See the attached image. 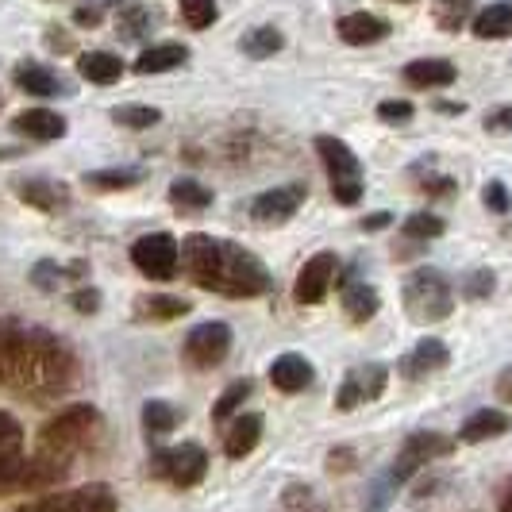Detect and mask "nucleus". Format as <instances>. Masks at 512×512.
<instances>
[{
    "label": "nucleus",
    "mask_w": 512,
    "mask_h": 512,
    "mask_svg": "<svg viewBox=\"0 0 512 512\" xmlns=\"http://www.w3.org/2000/svg\"><path fill=\"white\" fill-rule=\"evenodd\" d=\"M70 355L54 335L39 328L0 332V382L16 385L24 393H62L70 382Z\"/></svg>",
    "instance_id": "1"
},
{
    "label": "nucleus",
    "mask_w": 512,
    "mask_h": 512,
    "mask_svg": "<svg viewBox=\"0 0 512 512\" xmlns=\"http://www.w3.org/2000/svg\"><path fill=\"white\" fill-rule=\"evenodd\" d=\"M266 289H270L266 266H262L251 251H243L239 243H220V270H216L212 293H224V297H255V293H266Z\"/></svg>",
    "instance_id": "2"
},
{
    "label": "nucleus",
    "mask_w": 512,
    "mask_h": 512,
    "mask_svg": "<svg viewBox=\"0 0 512 512\" xmlns=\"http://www.w3.org/2000/svg\"><path fill=\"white\" fill-rule=\"evenodd\" d=\"M316 151L328 166V178H332V193L339 205H359L362 201V166L359 158L351 154V147L343 139L332 135H320L316 139Z\"/></svg>",
    "instance_id": "3"
},
{
    "label": "nucleus",
    "mask_w": 512,
    "mask_h": 512,
    "mask_svg": "<svg viewBox=\"0 0 512 512\" xmlns=\"http://www.w3.org/2000/svg\"><path fill=\"white\" fill-rule=\"evenodd\" d=\"M405 308H409L416 320H443L451 316L455 297H451V282L439 274V270H416L409 282H405Z\"/></svg>",
    "instance_id": "4"
},
{
    "label": "nucleus",
    "mask_w": 512,
    "mask_h": 512,
    "mask_svg": "<svg viewBox=\"0 0 512 512\" xmlns=\"http://www.w3.org/2000/svg\"><path fill=\"white\" fill-rule=\"evenodd\" d=\"M131 262L139 266V274H147L154 282H170L178 274L181 262V247L170 231H154V235H143L135 247H131Z\"/></svg>",
    "instance_id": "5"
},
{
    "label": "nucleus",
    "mask_w": 512,
    "mask_h": 512,
    "mask_svg": "<svg viewBox=\"0 0 512 512\" xmlns=\"http://www.w3.org/2000/svg\"><path fill=\"white\" fill-rule=\"evenodd\" d=\"M443 455H451V439L439 436V432H416V436L405 439V447H401V455H397L385 482L389 486H405L420 466H428L432 459H443Z\"/></svg>",
    "instance_id": "6"
},
{
    "label": "nucleus",
    "mask_w": 512,
    "mask_h": 512,
    "mask_svg": "<svg viewBox=\"0 0 512 512\" xmlns=\"http://www.w3.org/2000/svg\"><path fill=\"white\" fill-rule=\"evenodd\" d=\"M27 459L24 428L16 424V416L0 412V493L27 486Z\"/></svg>",
    "instance_id": "7"
},
{
    "label": "nucleus",
    "mask_w": 512,
    "mask_h": 512,
    "mask_svg": "<svg viewBox=\"0 0 512 512\" xmlns=\"http://www.w3.org/2000/svg\"><path fill=\"white\" fill-rule=\"evenodd\" d=\"M16 512H116V497L104 486H81L66 493H51L43 501L20 505Z\"/></svg>",
    "instance_id": "8"
},
{
    "label": "nucleus",
    "mask_w": 512,
    "mask_h": 512,
    "mask_svg": "<svg viewBox=\"0 0 512 512\" xmlns=\"http://www.w3.org/2000/svg\"><path fill=\"white\" fill-rule=\"evenodd\" d=\"M154 470H158L162 478H170L174 486H197L208 470V455H205V447H201V443L166 447V451H158Z\"/></svg>",
    "instance_id": "9"
},
{
    "label": "nucleus",
    "mask_w": 512,
    "mask_h": 512,
    "mask_svg": "<svg viewBox=\"0 0 512 512\" xmlns=\"http://www.w3.org/2000/svg\"><path fill=\"white\" fill-rule=\"evenodd\" d=\"M231 351V328L228 324H220V320H208V324H197L193 332L185 335V359L193 362V366H216V362H224Z\"/></svg>",
    "instance_id": "10"
},
{
    "label": "nucleus",
    "mask_w": 512,
    "mask_h": 512,
    "mask_svg": "<svg viewBox=\"0 0 512 512\" xmlns=\"http://www.w3.org/2000/svg\"><path fill=\"white\" fill-rule=\"evenodd\" d=\"M181 270L201 285V289H212L216 270H220V239H212V235H189L181 243Z\"/></svg>",
    "instance_id": "11"
},
{
    "label": "nucleus",
    "mask_w": 512,
    "mask_h": 512,
    "mask_svg": "<svg viewBox=\"0 0 512 512\" xmlns=\"http://www.w3.org/2000/svg\"><path fill=\"white\" fill-rule=\"evenodd\" d=\"M335 270H339V262H335L332 251H320V255H312L305 266H301V274H297L293 297H297L301 305H320V301L328 297V289H332Z\"/></svg>",
    "instance_id": "12"
},
{
    "label": "nucleus",
    "mask_w": 512,
    "mask_h": 512,
    "mask_svg": "<svg viewBox=\"0 0 512 512\" xmlns=\"http://www.w3.org/2000/svg\"><path fill=\"white\" fill-rule=\"evenodd\" d=\"M301 201H305V189H301V185L270 189V193L255 197V205H251V216H255L258 224H285L289 216H297Z\"/></svg>",
    "instance_id": "13"
},
{
    "label": "nucleus",
    "mask_w": 512,
    "mask_h": 512,
    "mask_svg": "<svg viewBox=\"0 0 512 512\" xmlns=\"http://www.w3.org/2000/svg\"><path fill=\"white\" fill-rule=\"evenodd\" d=\"M12 131L27 135V139H39V143H51V139L66 135V120H62V112H51V108H27L12 120Z\"/></svg>",
    "instance_id": "14"
},
{
    "label": "nucleus",
    "mask_w": 512,
    "mask_h": 512,
    "mask_svg": "<svg viewBox=\"0 0 512 512\" xmlns=\"http://www.w3.org/2000/svg\"><path fill=\"white\" fill-rule=\"evenodd\" d=\"M385 35H389V24L374 12H351V16L339 20V39L351 43V47H370Z\"/></svg>",
    "instance_id": "15"
},
{
    "label": "nucleus",
    "mask_w": 512,
    "mask_h": 512,
    "mask_svg": "<svg viewBox=\"0 0 512 512\" xmlns=\"http://www.w3.org/2000/svg\"><path fill=\"white\" fill-rule=\"evenodd\" d=\"M270 382H274V389H282V393H301V389L312 385V362H308L305 355H293V351H289L282 359H274Z\"/></svg>",
    "instance_id": "16"
},
{
    "label": "nucleus",
    "mask_w": 512,
    "mask_h": 512,
    "mask_svg": "<svg viewBox=\"0 0 512 512\" xmlns=\"http://www.w3.org/2000/svg\"><path fill=\"white\" fill-rule=\"evenodd\" d=\"M258 439H262V416L258 412H239L235 424L228 428V436H224V451H228V459H243V455L255 451Z\"/></svg>",
    "instance_id": "17"
},
{
    "label": "nucleus",
    "mask_w": 512,
    "mask_h": 512,
    "mask_svg": "<svg viewBox=\"0 0 512 512\" xmlns=\"http://www.w3.org/2000/svg\"><path fill=\"white\" fill-rule=\"evenodd\" d=\"M447 359H451V351H447L443 339H420V343L412 347V355H405L401 370H405L409 378H424V374H432V370H443Z\"/></svg>",
    "instance_id": "18"
},
{
    "label": "nucleus",
    "mask_w": 512,
    "mask_h": 512,
    "mask_svg": "<svg viewBox=\"0 0 512 512\" xmlns=\"http://www.w3.org/2000/svg\"><path fill=\"white\" fill-rule=\"evenodd\" d=\"M405 81L412 89H443L455 81V66L447 58H416L405 66Z\"/></svg>",
    "instance_id": "19"
},
{
    "label": "nucleus",
    "mask_w": 512,
    "mask_h": 512,
    "mask_svg": "<svg viewBox=\"0 0 512 512\" xmlns=\"http://www.w3.org/2000/svg\"><path fill=\"white\" fill-rule=\"evenodd\" d=\"M77 74L93 85H116L124 77V62L108 51H89L77 58Z\"/></svg>",
    "instance_id": "20"
},
{
    "label": "nucleus",
    "mask_w": 512,
    "mask_h": 512,
    "mask_svg": "<svg viewBox=\"0 0 512 512\" xmlns=\"http://www.w3.org/2000/svg\"><path fill=\"white\" fill-rule=\"evenodd\" d=\"M16 193L24 197L27 205L43 208V212H58V208L70 205V189L66 185H58V181H20L16 185Z\"/></svg>",
    "instance_id": "21"
},
{
    "label": "nucleus",
    "mask_w": 512,
    "mask_h": 512,
    "mask_svg": "<svg viewBox=\"0 0 512 512\" xmlns=\"http://www.w3.org/2000/svg\"><path fill=\"white\" fill-rule=\"evenodd\" d=\"M470 31H474L478 39H509L512 35V0H497V4L482 8V12L474 16Z\"/></svg>",
    "instance_id": "22"
},
{
    "label": "nucleus",
    "mask_w": 512,
    "mask_h": 512,
    "mask_svg": "<svg viewBox=\"0 0 512 512\" xmlns=\"http://www.w3.org/2000/svg\"><path fill=\"white\" fill-rule=\"evenodd\" d=\"M509 428H512V420L505 416V412L482 409V412H474V416L462 424L459 439H462V443H486V439H493V436H505Z\"/></svg>",
    "instance_id": "23"
},
{
    "label": "nucleus",
    "mask_w": 512,
    "mask_h": 512,
    "mask_svg": "<svg viewBox=\"0 0 512 512\" xmlns=\"http://www.w3.org/2000/svg\"><path fill=\"white\" fill-rule=\"evenodd\" d=\"M185 58H189V51L181 43H154L135 58V70L139 74H166V70H178Z\"/></svg>",
    "instance_id": "24"
},
{
    "label": "nucleus",
    "mask_w": 512,
    "mask_h": 512,
    "mask_svg": "<svg viewBox=\"0 0 512 512\" xmlns=\"http://www.w3.org/2000/svg\"><path fill=\"white\" fill-rule=\"evenodd\" d=\"M170 205L178 208V212H205L212 205V193H208L201 181L181 178L170 185Z\"/></svg>",
    "instance_id": "25"
},
{
    "label": "nucleus",
    "mask_w": 512,
    "mask_h": 512,
    "mask_svg": "<svg viewBox=\"0 0 512 512\" xmlns=\"http://www.w3.org/2000/svg\"><path fill=\"white\" fill-rule=\"evenodd\" d=\"M16 85L24 89V93H35V97H54L62 85H58V77L47 70V66H35V62H24V66H16Z\"/></svg>",
    "instance_id": "26"
},
{
    "label": "nucleus",
    "mask_w": 512,
    "mask_h": 512,
    "mask_svg": "<svg viewBox=\"0 0 512 512\" xmlns=\"http://www.w3.org/2000/svg\"><path fill=\"white\" fill-rule=\"evenodd\" d=\"M343 308H347V316H351V320L366 324V320L378 312V289H374V285H347V293H343Z\"/></svg>",
    "instance_id": "27"
},
{
    "label": "nucleus",
    "mask_w": 512,
    "mask_h": 512,
    "mask_svg": "<svg viewBox=\"0 0 512 512\" xmlns=\"http://www.w3.org/2000/svg\"><path fill=\"white\" fill-rule=\"evenodd\" d=\"M243 54H251V58H270V54H278L285 47L282 31L278 27H255L251 35H243Z\"/></svg>",
    "instance_id": "28"
},
{
    "label": "nucleus",
    "mask_w": 512,
    "mask_h": 512,
    "mask_svg": "<svg viewBox=\"0 0 512 512\" xmlns=\"http://www.w3.org/2000/svg\"><path fill=\"white\" fill-rule=\"evenodd\" d=\"M112 120L120 124V128H154L158 124V108H151V104H124V108H112Z\"/></svg>",
    "instance_id": "29"
},
{
    "label": "nucleus",
    "mask_w": 512,
    "mask_h": 512,
    "mask_svg": "<svg viewBox=\"0 0 512 512\" xmlns=\"http://www.w3.org/2000/svg\"><path fill=\"white\" fill-rule=\"evenodd\" d=\"M181 20L193 27V31H205V27L216 24V16H220V8H216V0H181Z\"/></svg>",
    "instance_id": "30"
},
{
    "label": "nucleus",
    "mask_w": 512,
    "mask_h": 512,
    "mask_svg": "<svg viewBox=\"0 0 512 512\" xmlns=\"http://www.w3.org/2000/svg\"><path fill=\"white\" fill-rule=\"evenodd\" d=\"M143 424H147V432H154V436L174 432L178 412H174V405H166V401H147V405H143Z\"/></svg>",
    "instance_id": "31"
},
{
    "label": "nucleus",
    "mask_w": 512,
    "mask_h": 512,
    "mask_svg": "<svg viewBox=\"0 0 512 512\" xmlns=\"http://www.w3.org/2000/svg\"><path fill=\"white\" fill-rule=\"evenodd\" d=\"M251 397V382L243 378V382H231L228 389H224V397L212 405V420H228V416H235V412L243 409V401Z\"/></svg>",
    "instance_id": "32"
},
{
    "label": "nucleus",
    "mask_w": 512,
    "mask_h": 512,
    "mask_svg": "<svg viewBox=\"0 0 512 512\" xmlns=\"http://www.w3.org/2000/svg\"><path fill=\"white\" fill-rule=\"evenodd\" d=\"M443 231H447V224H443V216H436V212H416V216L405 220V235L409 239H439Z\"/></svg>",
    "instance_id": "33"
},
{
    "label": "nucleus",
    "mask_w": 512,
    "mask_h": 512,
    "mask_svg": "<svg viewBox=\"0 0 512 512\" xmlns=\"http://www.w3.org/2000/svg\"><path fill=\"white\" fill-rule=\"evenodd\" d=\"M85 181L93 189H128L139 181V170H97V174H85Z\"/></svg>",
    "instance_id": "34"
},
{
    "label": "nucleus",
    "mask_w": 512,
    "mask_h": 512,
    "mask_svg": "<svg viewBox=\"0 0 512 512\" xmlns=\"http://www.w3.org/2000/svg\"><path fill=\"white\" fill-rule=\"evenodd\" d=\"M151 24H154V12L147 8V4H131L128 12L120 16V31H124L128 39H139Z\"/></svg>",
    "instance_id": "35"
},
{
    "label": "nucleus",
    "mask_w": 512,
    "mask_h": 512,
    "mask_svg": "<svg viewBox=\"0 0 512 512\" xmlns=\"http://www.w3.org/2000/svg\"><path fill=\"white\" fill-rule=\"evenodd\" d=\"M385 366H378V362H370V366H362L359 370V382H362V397L366 401H378L382 397V389H385Z\"/></svg>",
    "instance_id": "36"
},
{
    "label": "nucleus",
    "mask_w": 512,
    "mask_h": 512,
    "mask_svg": "<svg viewBox=\"0 0 512 512\" xmlns=\"http://www.w3.org/2000/svg\"><path fill=\"white\" fill-rule=\"evenodd\" d=\"M493 285H497L493 270H474V274H466V282H462V293H466L470 301H482V297H489V293H493Z\"/></svg>",
    "instance_id": "37"
},
{
    "label": "nucleus",
    "mask_w": 512,
    "mask_h": 512,
    "mask_svg": "<svg viewBox=\"0 0 512 512\" xmlns=\"http://www.w3.org/2000/svg\"><path fill=\"white\" fill-rule=\"evenodd\" d=\"M359 401H366V397H362L359 370H351V374L343 378V385H339V397H335V405H339V409H355Z\"/></svg>",
    "instance_id": "38"
},
{
    "label": "nucleus",
    "mask_w": 512,
    "mask_h": 512,
    "mask_svg": "<svg viewBox=\"0 0 512 512\" xmlns=\"http://www.w3.org/2000/svg\"><path fill=\"white\" fill-rule=\"evenodd\" d=\"M147 312L158 316V320H170V316H185L189 305H185L181 297H151V301H147Z\"/></svg>",
    "instance_id": "39"
},
{
    "label": "nucleus",
    "mask_w": 512,
    "mask_h": 512,
    "mask_svg": "<svg viewBox=\"0 0 512 512\" xmlns=\"http://www.w3.org/2000/svg\"><path fill=\"white\" fill-rule=\"evenodd\" d=\"M378 120H382V124H409L412 104L409 101H382L378 104Z\"/></svg>",
    "instance_id": "40"
},
{
    "label": "nucleus",
    "mask_w": 512,
    "mask_h": 512,
    "mask_svg": "<svg viewBox=\"0 0 512 512\" xmlns=\"http://www.w3.org/2000/svg\"><path fill=\"white\" fill-rule=\"evenodd\" d=\"M482 201H486L489 212H509V205H512L509 189H505L501 181H489L486 189H482Z\"/></svg>",
    "instance_id": "41"
},
{
    "label": "nucleus",
    "mask_w": 512,
    "mask_h": 512,
    "mask_svg": "<svg viewBox=\"0 0 512 512\" xmlns=\"http://www.w3.org/2000/svg\"><path fill=\"white\" fill-rule=\"evenodd\" d=\"M31 282L39 285V289H58V285L66 282V270H58L54 262H39L35 274H31Z\"/></svg>",
    "instance_id": "42"
},
{
    "label": "nucleus",
    "mask_w": 512,
    "mask_h": 512,
    "mask_svg": "<svg viewBox=\"0 0 512 512\" xmlns=\"http://www.w3.org/2000/svg\"><path fill=\"white\" fill-rule=\"evenodd\" d=\"M74 308L77 312H97V308H101V293H97V289H77Z\"/></svg>",
    "instance_id": "43"
},
{
    "label": "nucleus",
    "mask_w": 512,
    "mask_h": 512,
    "mask_svg": "<svg viewBox=\"0 0 512 512\" xmlns=\"http://www.w3.org/2000/svg\"><path fill=\"white\" fill-rule=\"evenodd\" d=\"M512 128V104L509 108H493L486 116V131H509Z\"/></svg>",
    "instance_id": "44"
},
{
    "label": "nucleus",
    "mask_w": 512,
    "mask_h": 512,
    "mask_svg": "<svg viewBox=\"0 0 512 512\" xmlns=\"http://www.w3.org/2000/svg\"><path fill=\"white\" fill-rule=\"evenodd\" d=\"M74 20L81 27H97L101 24V4H81V8L74 12Z\"/></svg>",
    "instance_id": "45"
},
{
    "label": "nucleus",
    "mask_w": 512,
    "mask_h": 512,
    "mask_svg": "<svg viewBox=\"0 0 512 512\" xmlns=\"http://www.w3.org/2000/svg\"><path fill=\"white\" fill-rule=\"evenodd\" d=\"M497 393H501V397H505V401L512 405V366L505 370V374H501V382H497Z\"/></svg>",
    "instance_id": "46"
},
{
    "label": "nucleus",
    "mask_w": 512,
    "mask_h": 512,
    "mask_svg": "<svg viewBox=\"0 0 512 512\" xmlns=\"http://www.w3.org/2000/svg\"><path fill=\"white\" fill-rule=\"evenodd\" d=\"M439 4H443V8H455V12H462V8H470L474 0H439Z\"/></svg>",
    "instance_id": "47"
},
{
    "label": "nucleus",
    "mask_w": 512,
    "mask_h": 512,
    "mask_svg": "<svg viewBox=\"0 0 512 512\" xmlns=\"http://www.w3.org/2000/svg\"><path fill=\"white\" fill-rule=\"evenodd\" d=\"M385 224H389V216H385V212H378V216H370V220H366V228H385Z\"/></svg>",
    "instance_id": "48"
},
{
    "label": "nucleus",
    "mask_w": 512,
    "mask_h": 512,
    "mask_svg": "<svg viewBox=\"0 0 512 512\" xmlns=\"http://www.w3.org/2000/svg\"><path fill=\"white\" fill-rule=\"evenodd\" d=\"M501 512H512V482H509V489H505V497H501Z\"/></svg>",
    "instance_id": "49"
},
{
    "label": "nucleus",
    "mask_w": 512,
    "mask_h": 512,
    "mask_svg": "<svg viewBox=\"0 0 512 512\" xmlns=\"http://www.w3.org/2000/svg\"><path fill=\"white\" fill-rule=\"evenodd\" d=\"M439 112H447V116H459L462 104H439Z\"/></svg>",
    "instance_id": "50"
},
{
    "label": "nucleus",
    "mask_w": 512,
    "mask_h": 512,
    "mask_svg": "<svg viewBox=\"0 0 512 512\" xmlns=\"http://www.w3.org/2000/svg\"><path fill=\"white\" fill-rule=\"evenodd\" d=\"M405 4H409V0H405Z\"/></svg>",
    "instance_id": "51"
}]
</instances>
